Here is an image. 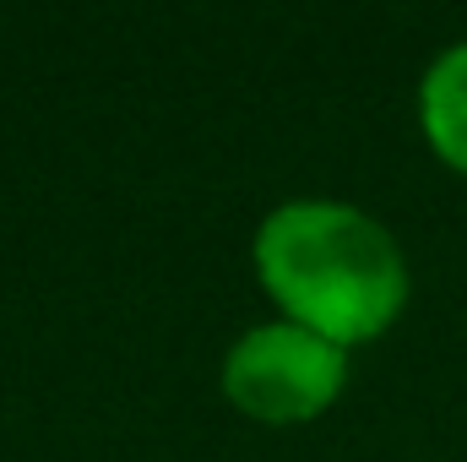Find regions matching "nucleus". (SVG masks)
<instances>
[{"mask_svg": "<svg viewBox=\"0 0 467 462\" xmlns=\"http://www.w3.org/2000/svg\"><path fill=\"white\" fill-rule=\"evenodd\" d=\"M419 131L446 169L467 174V38L446 44L419 77Z\"/></svg>", "mask_w": 467, "mask_h": 462, "instance_id": "nucleus-3", "label": "nucleus"}, {"mask_svg": "<svg viewBox=\"0 0 467 462\" xmlns=\"http://www.w3.org/2000/svg\"><path fill=\"white\" fill-rule=\"evenodd\" d=\"M223 397L261 425H305L348 386V348L299 321H255L223 353Z\"/></svg>", "mask_w": 467, "mask_h": 462, "instance_id": "nucleus-2", "label": "nucleus"}, {"mask_svg": "<svg viewBox=\"0 0 467 462\" xmlns=\"http://www.w3.org/2000/svg\"><path fill=\"white\" fill-rule=\"evenodd\" d=\"M250 261L283 321H299L337 348L380 338L413 294L397 234L337 196L277 202L255 224Z\"/></svg>", "mask_w": 467, "mask_h": 462, "instance_id": "nucleus-1", "label": "nucleus"}]
</instances>
